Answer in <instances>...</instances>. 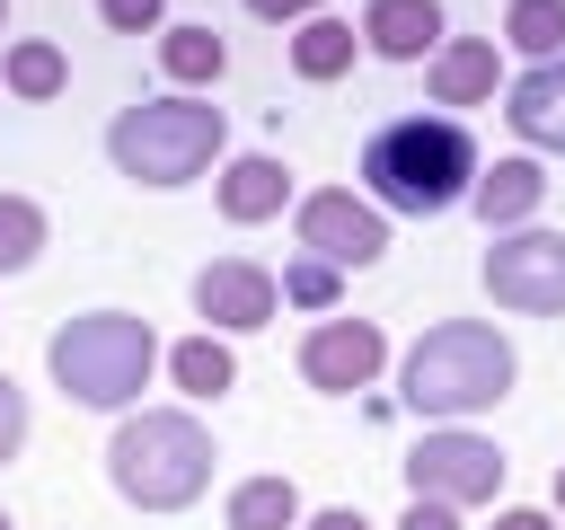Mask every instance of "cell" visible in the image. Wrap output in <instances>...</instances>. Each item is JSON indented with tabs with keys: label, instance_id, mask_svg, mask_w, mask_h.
Wrapping results in <instances>:
<instances>
[{
	"label": "cell",
	"instance_id": "obj_1",
	"mask_svg": "<svg viewBox=\"0 0 565 530\" xmlns=\"http://www.w3.org/2000/svg\"><path fill=\"white\" fill-rule=\"evenodd\" d=\"M477 141L459 115H397L362 141V194L380 212H406V221H433V212H459L468 186H477Z\"/></svg>",
	"mask_w": 565,
	"mask_h": 530
},
{
	"label": "cell",
	"instance_id": "obj_2",
	"mask_svg": "<svg viewBox=\"0 0 565 530\" xmlns=\"http://www.w3.org/2000/svg\"><path fill=\"white\" fill-rule=\"evenodd\" d=\"M512 380H521V353H512V336L486 327V318H441V327H424V336L406 344V362H397V398H406V415H424V424H468V415L503 406Z\"/></svg>",
	"mask_w": 565,
	"mask_h": 530
},
{
	"label": "cell",
	"instance_id": "obj_3",
	"mask_svg": "<svg viewBox=\"0 0 565 530\" xmlns=\"http://www.w3.org/2000/svg\"><path fill=\"white\" fill-rule=\"evenodd\" d=\"M212 459L221 451H212V433H203L194 406H132L106 433V486L132 512H185V504H203Z\"/></svg>",
	"mask_w": 565,
	"mask_h": 530
},
{
	"label": "cell",
	"instance_id": "obj_4",
	"mask_svg": "<svg viewBox=\"0 0 565 530\" xmlns=\"http://www.w3.org/2000/svg\"><path fill=\"white\" fill-rule=\"evenodd\" d=\"M159 336H150V318H132V309H79V318H62L53 336H44V371H53V389L71 398V406H88V415H132L141 406V389H150V371H159Z\"/></svg>",
	"mask_w": 565,
	"mask_h": 530
},
{
	"label": "cell",
	"instance_id": "obj_5",
	"mask_svg": "<svg viewBox=\"0 0 565 530\" xmlns=\"http://www.w3.org/2000/svg\"><path fill=\"white\" fill-rule=\"evenodd\" d=\"M106 159H115V177H132L150 194H177V186H194L203 168L230 159V115L212 97H194V88L141 97V106H124L106 124Z\"/></svg>",
	"mask_w": 565,
	"mask_h": 530
},
{
	"label": "cell",
	"instance_id": "obj_6",
	"mask_svg": "<svg viewBox=\"0 0 565 530\" xmlns=\"http://www.w3.org/2000/svg\"><path fill=\"white\" fill-rule=\"evenodd\" d=\"M397 468H406V495L450 504V512H477V504L503 495V468H512V459H503L486 433H468V424H424V442H415Z\"/></svg>",
	"mask_w": 565,
	"mask_h": 530
},
{
	"label": "cell",
	"instance_id": "obj_7",
	"mask_svg": "<svg viewBox=\"0 0 565 530\" xmlns=\"http://www.w3.org/2000/svg\"><path fill=\"white\" fill-rule=\"evenodd\" d=\"M486 300L512 318H565V230H494L486 239Z\"/></svg>",
	"mask_w": 565,
	"mask_h": 530
},
{
	"label": "cell",
	"instance_id": "obj_8",
	"mask_svg": "<svg viewBox=\"0 0 565 530\" xmlns=\"http://www.w3.org/2000/svg\"><path fill=\"white\" fill-rule=\"evenodd\" d=\"M291 239H300V256H327L335 274H362V265L388 256V212L353 186H318V194L291 203Z\"/></svg>",
	"mask_w": 565,
	"mask_h": 530
},
{
	"label": "cell",
	"instance_id": "obj_9",
	"mask_svg": "<svg viewBox=\"0 0 565 530\" xmlns=\"http://www.w3.org/2000/svg\"><path fill=\"white\" fill-rule=\"evenodd\" d=\"M388 371V336H380V318H318L309 336H300V380L309 389H327V398H353V389H371Z\"/></svg>",
	"mask_w": 565,
	"mask_h": 530
},
{
	"label": "cell",
	"instance_id": "obj_10",
	"mask_svg": "<svg viewBox=\"0 0 565 530\" xmlns=\"http://www.w3.org/2000/svg\"><path fill=\"white\" fill-rule=\"evenodd\" d=\"M274 309H282V283L256 256H212L194 274V318L212 336H256V327H274Z\"/></svg>",
	"mask_w": 565,
	"mask_h": 530
},
{
	"label": "cell",
	"instance_id": "obj_11",
	"mask_svg": "<svg viewBox=\"0 0 565 530\" xmlns=\"http://www.w3.org/2000/svg\"><path fill=\"white\" fill-rule=\"evenodd\" d=\"M353 35H362V53H380V62H433L441 35H450V18H441V0H362Z\"/></svg>",
	"mask_w": 565,
	"mask_h": 530
},
{
	"label": "cell",
	"instance_id": "obj_12",
	"mask_svg": "<svg viewBox=\"0 0 565 530\" xmlns=\"http://www.w3.org/2000/svg\"><path fill=\"white\" fill-rule=\"evenodd\" d=\"M503 124H512L530 150L565 159V53H556V62H521V71L503 80Z\"/></svg>",
	"mask_w": 565,
	"mask_h": 530
},
{
	"label": "cell",
	"instance_id": "obj_13",
	"mask_svg": "<svg viewBox=\"0 0 565 530\" xmlns=\"http://www.w3.org/2000/svg\"><path fill=\"white\" fill-rule=\"evenodd\" d=\"M212 203H221V221H230V230H256V221H274V212H282V203H300V194H291V168H282L274 150H238V159H221Z\"/></svg>",
	"mask_w": 565,
	"mask_h": 530
},
{
	"label": "cell",
	"instance_id": "obj_14",
	"mask_svg": "<svg viewBox=\"0 0 565 530\" xmlns=\"http://www.w3.org/2000/svg\"><path fill=\"white\" fill-rule=\"evenodd\" d=\"M424 88H433V106H494L503 97L494 35H441V53L424 62Z\"/></svg>",
	"mask_w": 565,
	"mask_h": 530
},
{
	"label": "cell",
	"instance_id": "obj_15",
	"mask_svg": "<svg viewBox=\"0 0 565 530\" xmlns=\"http://www.w3.org/2000/svg\"><path fill=\"white\" fill-rule=\"evenodd\" d=\"M539 203H547V168H539L530 150H512V159L477 168V186H468V212L486 221V239H494V230H530V221H539Z\"/></svg>",
	"mask_w": 565,
	"mask_h": 530
},
{
	"label": "cell",
	"instance_id": "obj_16",
	"mask_svg": "<svg viewBox=\"0 0 565 530\" xmlns=\"http://www.w3.org/2000/svg\"><path fill=\"white\" fill-rule=\"evenodd\" d=\"M159 371H168L194 406H212V398H230V389H238V353H230V336H212V327L177 336V344L159 353Z\"/></svg>",
	"mask_w": 565,
	"mask_h": 530
},
{
	"label": "cell",
	"instance_id": "obj_17",
	"mask_svg": "<svg viewBox=\"0 0 565 530\" xmlns=\"http://www.w3.org/2000/svg\"><path fill=\"white\" fill-rule=\"evenodd\" d=\"M300 512H309V504H300V486H291L282 468L238 477V486H230V504H221V521H230V530H300Z\"/></svg>",
	"mask_w": 565,
	"mask_h": 530
},
{
	"label": "cell",
	"instance_id": "obj_18",
	"mask_svg": "<svg viewBox=\"0 0 565 530\" xmlns=\"http://www.w3.org/2000/svg\"><path fill=\"white\" fill-rule=\"evenodd\" d=\"M159 71H168L177 88H212V80L230 71V44H221L212 26H194V18H168V26H159Z\"/></svg>",
	"mask_w": 565,
	"mask_h": 530
},
{
	"label": "cell",
	"instance_id": "obj_19",
	"mask_svg": "<svg viewBox=\"0 0 565 530\" xmlns=\"http://www.w3.org/2000/svg\"><path fill=\"white\" fill-rule=\"evenodd\" d=\"M353 53H362L353 18H327V9H318V18H300V26H291V71H300V80H344V71H353Z\"/></svg>",
	"mask_w": 565,
	"mask_h": 530
},
{
	"label": "cell",
	"instance_id": "obj_20",
	"mask_svg": "<svg viewBox=\"0 0 565 530\" xmlns=\"http://www.w3.org/2000/svg\"><path fill=\"white\" fill-rule=\"evenodd\" d=\"M0 88H9V97H26V106L62 97V88H71V62H62V44H53V35H18V44L0 53Z\"/></svg>",
	"mask_w": 565,
	"mask_h": 530
},
{
	"label": "cell",
	"instance_id": "obj_21",
	"mask_svg": "<svg viewBox=\"0 0 565 530\" xmlns=\"http://www.w3.org/2000/svg\"><path fill=\"white\" fill-rule=\"evenodd\" d=\"M503 44L521 62H556L565 53V0H512L503 9Z\"/></svg>",
	"mask_w": 565,
	"mask_h": 530
},
{
	"label": "cell",
	"instance_id": "obj_22",
	"mask_svg": "<svg viewBox=\"0 0 565 530\" xmlns=\"http://www.w3.org/2000/svg\"><path fill=\"white\" fill-rule=\"evenodd\" d=\"M274 283H282V300H291V309H309V318H335V309H344V274H335L327 256H300V247H291Z\"/></svg>",
	"mask_w": 565,
	"mask_h": 530
},
{
	"label": "cell",
	"instance_id": "obj_23",
	"mask_svg": "<svg viewBox=\"0 0 565 530\" xmlns=\"http://www.w3.org/2000/svg\"><path fill=\"white\" fill-rule=\"evenodd\" d=\"M44 256V203L35 194H0V274H26Z\"/></svg>",
	"mask_w": 565,
	"mask_h": 530
},
{
	"label": "cell",
	"instance_id": "obj_24",
	"mask_svg": "<svg viewBox=\"0 0 565 530\" xmlns=\"http://www.w3.org/2000/svg\"><path fill=\"white\" fill-rule=\"evenodd\" d=\"M97 18H106L115 35H159V26H168V0H97Z\"/></svg>",
	"mask_w": 565,
	"mask_h": 530
},
{
	"label": "cell",
	"instance_id": "obj_25",
	"mask_svg": "<svg viewBox=\"0 0 565 530\" xmlns=\"http://www.w3.org/2000/svg\"><path fill=\"white\" fill-rule=\"evenodd\" d=\"M18 451H26V389L0 371V468H9Z\"/></svg>",
	"mask_w": 565,
	"mask_h": 530
},
{
	"label": "cell",
	"instance_id": "obj_26",
	"mask_svg": "<svg viewBox=\"0 0 565 530\" xmlns=\"http://www.w3.org/2000/svg\"><path fill=\"white\" fill-rule=\"evenodd\" d=\"M397 530H468L450 504H424V495H406V512H397Z\"/></svg>",
	"mask_w": 565,
	"mask_h": 530
},
{
	"label": "cell",
	"instance_id": "obj_27",
	"mask_svg": "<svg viewBox=\"0 0 565 530\" xmlns=\"http://www.w3.org/2000/svg\"><path fill=\"white\" fill-rule=\"evenodd\" d=\"M300 530H371V512L362 504H318V512H300Z\"/></svg>",
	"mask_w": 565,
	"mask_h": 530
},
{
	"label": "cell",
	"instance_id": "obj_28",
	"mask_svg": "<svg viewBox=\"0 0 565 530\" xmlns=\"http://www.w3.org/2000/svg\"><path fill=\"white\" fill-rule=\"evenodd\" d=\"M327 0H247V18H274V26H300V18H318Z\"/></svg>",
	"mask_w": 565,
	"mask_h": 530
},
{
	"label": "cell",
	"instance_id": "obj_29",
	"mask_svg": "<svg viewBox=\"0 0 565 530\" xmlns=\"http://www.w3.org/2000/svg\"><path fill=\"white\" fill-rule=\"evenodd\" d=\"M494 530H556V512H547V504H503Z\"/></svg>",
	"mask_w": 565,
	"mask_h": 530
},
{
	"label": "cell",
	"instance_id": "obj_30",
	"mask_svg": "<svg viewBox=\"0 0 565 530\" xmlns=\"http://www.w3.org/2000/svg\"><path fill=\"white\" fill-rule=\"evenodd\" d=\"M547 512L565 521V459H556V477H547Z\"/></svg>",
	"mask_w": 565,
	"mask_h": 530
},
{
	"label": "cell",
	"instance_id": "obj_31",
	"mask_svg": "<svg viewBox=\"0 0 565 530\" xmlns=\"http://www.w3.org/2000/svg\"><path fill=\"white\" fill-rule=\"evenodd\" d=\"M0 530H18V521H9V512H0Z\"/></svg>",
	"mask_w": 565,
	"mask_h": 530
},
{
	"label": "cell",
	"instance_id": "obj_32",
	"mask_svg": "<svg viewBox=\"0 0 565 530\" xmlns=\"http://www.w3.org/2000/svg\"><path fill=\"white\" fill-rule=\"evenodd\" d=\"M0 26H9V0H0Z\"/></svg>",
	"mask_w": 565,
	"mask_h": 530
}]
</instances>
